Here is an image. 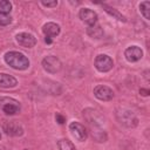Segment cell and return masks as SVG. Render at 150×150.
Listing matches in <instances>:
<instances>
[{
    "mask_svg": "<svg viewBox=\"0 0 150 150\" xmlns=\"http://www.w3.org/2000/svg\"><path fill=\"white\" fill-rule=\"evenodd\" d=\"M5 62L11 66L14 69L18 70H23L27 69L29 66V60L22 53L19 52H8L5 54Z\"/></svg>",
    "mask_w": 150,
    "mask_h": 150,
    "instance_id": "obj_1",
    "label": "cell"
},
{
    "mask_svg": "<svg viewBox=\"0 0 150 150\" xmlns=\"http://www.w3.org/2000/svg\"><path fill=\"white\" fill-rule=\"evenodd\" d=\"M116 117L118 120V122L128 128H134L137 125L138 123V118L135 116V114L130 110L127 109H120L116 112Z\"/></svg>",
    "mask_w": 150,
    "mask_h": 150,
    "instance_id": "obj_2",
    "label": "cell"
},
{
    "mask_svg": "<svg viewBox=\"0 0 150 150\" xmlns=\"http://www.w3.org/2000/svg\"><path fill=\"white\" fill-rule=\"evenodd\" d=\"M0 109L6 115H14L20 111V103L12 97L1 96L0 97Z\"/></svg>",
    "mask_w": 150,
    "mask_h": 150,
    "instance_id": "obj_3",
    "label": "cell"
},
{
    "mask_svg": "<svg viewBox=\"0 0 150 150\" xmlns=\"http://www.w3.org/2000/svg\"><path fill=\"white\" fill-rule=\"evenodd\" d=\"M61 61L59 60V57L54 56V55H49L46 56L42 60V67L46 71L50 73V74H55L61 69Z\"/></svg>",
    "mask_w": 150,
    "mask_h": 150,
    "instance_id": "obj_4",
    "label": "cell"
},
{
    "mask_svg": "<svg viewBox=\"0 0 150 150\" xmlns=\"http://www.w3.org/2000/svg\"><path fill=\"white\" fill-rule=\"evenodd\" d=\"M112 66H114V62L111 57L105 54H100L95 59V67L98 71H102V73L109 71L112 68Z\"/></svg>",
    "mask_w": 150,
    "mask_h": 150,
    "instance_id": "obj_5",
    "label": "cell"
},
{
    "mask_svg": "<svg viewBox=\"0 0 150 150\" xmlns=\"http://www.w3.org/2000/svg\"><path fill=\"white\" fill-rule=\"evenodd\" d=\"M69 130H70V134L73 135V137L75 139H77L79 142H83L87 139V136H88L87 130L82 124H80L77 122H73L69 125Z\"/></svg>",
    "mask_w": 150,
    "mask_h": 150,
    "instance_id": "obj_6",
    "label": "cell"
},
{
    "mask_svg": "<svg viewBox=\"0 0 150 150\" xmlns=\"http://www.w3.org/2000/svg\"><path fill=\"white\" fill-rule=\"evenodd\" d=\"M94 95L101 101H110L114 97V91L107 86H96L94 88Z\"/></svg>",
    "mask_w": 150,
    "mask_h": 150,
    "instance_id": "obj_7",
    "label": "cell"
},
{
    "mask_svg": "<svg viewBox=\"0 0 150 150\" xmlns=\"http://www.w3.org/2000/svg\"><path fill=\"white\" fill-rule=\"evenodd\" d=\"M15 40L20 46L26 47V48H32L36 43V39L34 38V35L29 33H19L15 36Z\"/></svg>",
    "mask_w": 150,
    "mask_h": 150,
    "instance_id": "obj_8",
    "label": "cell"
},
{
    "mask_svg": "<svg viewBox=\"0 0 150 150\" xmlns=\"http://www.w3.org/2000/svg\"><path fill=\"white\" fill-rule=\"evenodd\" d=\"M4 130L6 131L7 135H11V136H21L23 132L22 127L16 121H9V122L5 121Z\"/></svg>",
    "mask_w": 150,
    "mask_h": 150,
    "instance_id": "obj_9",
    "label": "cell"
},
{
    "mask_svg": "<svg viewBox=\"0 0 150 150\" xmlns=\"http://www.w3.org/2000/svg\"><path fill=\"white\" fill-rule=\"evenodd\" d=\"M79 16H80V19H81L84 23H87L88 26H93V25H95L96 21H97V14H96L94 11L89 9V8H82V9L80 11V13H79Z\"/></svg>",
    "mask_w": 150,
    "mask_h": 150,
    "instance_id": "obj_10",
    "label": "cell"
},
{
    "mask_svg": "<svg viewBox=\"0 0 150 150\" xmlns=\"http://www.w3.org/2000/svg\"><path fill=\"white\" fill-rule=\"evenodd\" d=\"M124 56L125 59L129 61V62H136L138 60L142 59L143 56V52L139 47L137 46H131V47H128L124 52Z\"/></svg>",
    "mask_w": 150,
    "mask_h": 150,
    "instance_id": "obj_11",
    "label": "cell"
},
{
    "mask_svg": "<svg viewBox=\"0 0 150 150\" xmlns=\"http://www.w3.org/2000/svg\"><path fill=\"white\" fill-rule=\"evenodd\" d=\"M83 117L87 120V122L94 127H96L97 124H101V122H103L102 116L98 114V111L94 110V109H86L83 111Z\"/></svg>",
    "mask_w": 150,
    "mask_h": 150,
    "instance_id": "obj_12",
    "label": "cell"
},
{
    "mask_svg": "<svg viewBox=\"0 0 150 150\" xmlns=\"http://www.w3.org/2000/svg\"><path fill=\"white\" fill-rule=\"evenodd\" d=\"M42 32L48 38H54L60 34V26L54 22H47L42 27Z\"/></svg>",
    "mask_w": 150,
    "mask_h": 150,
    "instance_id": "obj_13",
    "label": "cell"
},
{
    "mask_svg": "<svg viewBox=\"0 0 150 150\" xmlns=\"http://www.w3.org/2000/svg\"><path fill=\"white\" fill-rule=\"evenodd\" d=\"M18 84V81L12 75L0 73V87L1 88H13Z\"/></svg>",
    "mask_w": 150,
    "mask_h": 150,
    "instance_id": "obj_14",
    "label": "cell"
},
{
    "mask_svg": "<svg viewBox=\"0 0 150 150\" xmlns=\"http://www.w3.org/2000/svg\"><path fill=\"white\" fill-rule=\"evenodd\" d=\"M87 34L94 39H100L103 35V28L100 25H93V26H88L87 28Z\"/></svg>",
    "mask_w": 150,
    "mask_h": 150,
    "instance_id": "obj_15",
    "label": "cell"
},
{
    "mask_svg": "<svg viewBox=\"0 0 150 150\" xmlns=\"http://www.w3.org/2000/svg\"><path fill=\"white\" fill-rule=\"evenodd\" d=\"M102 7L104 8V11H105L109 15H111V16H112V18H115V19H117L118 21H122V22H125V21H127L125 16H124V15H122L117 9H115V8H112V7L108 6V5H102Z\"/></svg>",
    "mask_w": 150,
    "mask_h": 150,
    "instance_id": "obj_16",
    "label": "cell"
},
{
    "mask_svg": "<svg viewBox=\"0 0 150 150\" xmlns=\"http://www.w3.org/2000/svg\"><path fill=\"white\" fill-rule=\"evenodd\" d=\"M57 146L60 150H76L75 145L68 139H60L57 142Z\"/></svg>",
    "mask_w": 150,
    "mask_h": 150,
    "instance_id": "obj_17",
    "label": "cell"
},
{
    "mask_svg": "<svg viewBox=\"0 0 150 150\" xmlns=\"http://www.w3.org/2000/svg\"><path fill=\"white\" fill-rule=\"evenodd\" d=\"M139 9H141V13L143 14V16H144L146 20H149V19H150V2H149V1H143V2H141Z\"/></svg>",
    "mask_w": 150,
    "mask_h": 150,
    "instance_id": "obj_18",
    "label": "cell"
},
{
    "mask_svg": "<svg viewBox=\"0 0 150 150\" xmlns=\"http://www.w3.org/2000/svg\"><path fill=\"white\" fill-rule=\"evenodd\" d=\"M11 11H12V4L8 0H1L0 1V13L8 14Z\"/></svg>",
    "mask_w": 150,
    "mask_h": 150,
    "instance_id": "obj_19",
    "label": "cell"
},
{
    "mask_svg": "<svg viewBox=\"0 0 150 150\" xmlns=\"http://www.w3.org/2000/svg\"><path fill=\"white\" fill-rule=\"evenodd\" d=\"M12 22V18L8 14H1L0 13V26H7Z\"/></svg>",
    "mask_w": 150,
    "mask_h": 150,
    "instance_id": "obj_20",
    "label": "cell"
},
{
    "mask_svg": "<svg viewBox=\"0 0 150 150\" xmlns=\"http://www.w3.org/2000/svg\"><path fill=\"white\" fill-rule=\"evenodd\" d=\"M41 4L46 7H55L57 5V1L54 0V1H41Z\"/></svg>",
    "mask_w": 150,
    "mask_h": 150,
    "instance_id": "obj_21",
    "label": "cell"
},
{
    "mask_svg": "<svg viewBox=\"0 0 150 150\" xmlns=\"http://www.w3.org/2000/svg\"><path fill=\"white\" fill-rule=\"evenodd\" d=\"M55 120H56V122H57L59 124H63V123L66 122V118H64L62 115H60V114H56V116H55Z\"/></svg>",
    "mask_w": 150,
    "mask_h": 150,
    "instance_id": "obj_22",
    "label": "cell"
},
{
    "mask_svg": "<svg viewBox=\"0 0 150 150\" xmlns=\"http://www.w3.org/2000/svg\"><path fill=\"white\" fill-rule=\"evenodd\" d=\"M139 93H141L143 96H148V95H149V90H148V89H141Z\"/></svg>",
    "mask_w": 150,
    "mask_h": 150,
    "instance_id": "obj_23",
    "label": "cell"
},
{
    "mask_svg": "<svg viewBox=\"0 0 150 150\" xmlns=\"http://www.w3.org/2000/svg\"><path fill=\"white\" fill-rule=\"evenodd\" d=\"M45 41H46V43H52V39H50V38H48V36H46V38H45Z\"/></svg>",
    "mask_w": 150,
    "mask_h": 150,
    "instance_id": "obj_24",
    "label": "cell"
},
{
    "mask_svg": "<svg viewBox=\"0 0 150 150\" xmlns=\"http://www.w3.org/2000/svg\"><path fill=\"white\" fill-rule=\"evenodd\" d=\"M0 137H1V136H0Z\"/></svg>",
    "mask_w": 150,
    "mask_h": 150,
    "instance_id": "obj_25",
    "label": "cell"
}]
</instances>
